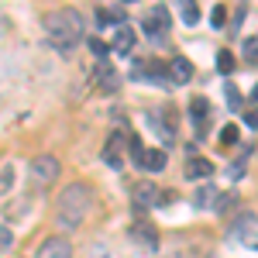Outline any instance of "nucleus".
I'll return each mask as SVG.
<instances>
[{
    "mask_svg": "<svg viewBox=\"0 0 258 258\" xmlns=\"http://www.w3.org/2000/svg\"><path fill=\"white\" fill-rule=\"evenodd\" d=\"M179 14H182V24H197L200 21V7L193 0H186V4H179Z\"/></svg>",
    "mask_w": 258,
    "mask_h": 258,
    "instance_id": "412c9836",
    "label": "nucleus"
},
{
    "mask_svg": "<svg viewBox=\"0 0 258 258\" xmlns=\"http://www.w3.org/2000/svg\"><path fill=\"white\" fill-rule=\"evenodd\" d=\"M165 162H169V155H165L162 148H152V152H145L141 169H145V172H162V169H165Z\"/></svg>",
    "mask_w": 258,
    "mask_h": 258,
    "instance_id": "dca6fc26",
    "label": "nucleus"
},
{
    "mask_svg": "<svg viewBox=\"0 0 258 258\" xmlns=\"http://www.w3.org/2000/svg\"><path fill=\"white\" fill-rule=\"evenodd\" d=\"M45 38L52 41L59 52H73L83 38H86V28H83V14L73 7H62L45 14Z\"/></svg>",
    "mask_w": 258,
    "mask_h": 258,
    "instance_id": "f257e3e1",
    "label": "nucleus"
},
{
    "mask_svg": "<svg viewBox=\"0 0 258 258\" xmlns=\"http://www.w3.org/2000/svg\"><path fill=\"white\" fill-rule=\"evenodd\" d=\"M90 48H93V55H97V62H107V55H110V45L100 38H90Z\"/></svg>",
    "mask_w": 258,
    "mask_h": 258,
    "instance_id": "4be33fe9",
    "label": "nucleus"
},
{
    "mask_svg": "<svg viewBox=\"0 0 258 258\" xmlns=\"http://www.w3.org/2000/svg\"><path fill=\"white\" fill-rule=\"evenodd\" d=\"M127 152H131L135 165L141 169V162H145V145H141V138H138V135H127Z\"/></svg>",
    "mask_w": 258,
    "mask_h": 258,
    "instance_id": "6ab92c4d",
    "label": "nucleus"
},
{
    "mask_svg": "<svg viewBox=\"0 0 258 258\" xmlns=\"http://www.w3.org/2000/svg\"><path fill=\"white\" fill-rule=\"evenodd\" d=\"M227 103H231V110H238V107H241V93L234 90V86H227Z\"/></svg>",
    "mask_w": 258,
    "mask_h": 258,
    "instance_id": "393cba45",
    "label": "nucleus"
},
{
    "mask_svg": "<svg viewBox=\"0 0 258 258\" xmlns=\"http://www.w3.org/2000/svg\"><path fill=\"white\" fill-rule=\"evenodd\" d=\"M97 83H100V90H107V93H114L120 86V76H117V69L110 66V59L97 62Z\"/></svg>",
    "mask_w": 258,
    "mask_h": 258,
    "instance_id": "9d476101",
    "label": "nucleus"
},
{
    "mask_svg": "<svg viewBox=\"0 0 258 258\" xmlns=\"http://www.w3.org/2000/svg\"><path fill=\"white\" fill-rule=\"evenodd\" d=\"M11 231H7V227H4V224H0V251H7V248H11Z\"/></svg>",
    "mask_w": 258,
    "mask_h": 258,
    "instance_id": "a878e982",
    "label": "nucleus"
},
{
    "mask_svg": "<svg viewBox=\"0 0 258 258\" xmlns=\"http://www.w3.org/2000/svg\"><path fill=\"white\" fill-rule=\"evenodd\" d=\"M97 21L100 24H127V11L124 7H103V11H97Z\"/></svg>",
    "mask_w": 258,
    "mask_h": 258,
    "instance_id": "a211bd4d",
    "label": "nucleus"
},
{
    "mask_svg": "<svg viewBox=\"0 0 258 258\" xmlns=\"http://www.w3.org/2000/svg\"><path fill=\"white\" fill-rule=\"evenodd\" d=\"M217 69L224 73V76L234 73V52H231V48H220V52H217Z\"/></svg>",
    "mask_w": 258,
    "mask_h": 258,
    "instance_id": "aec40b11",
    "label": "nucleus"
},
{
    "mask_svg": "<svg viewBox=\"0 0 258 258\" xmlns=\"http://www.w3.org/2000/svg\"><path fill=\"white\" fill-rule=\"evenodd\" d=\"M231 234H234V238H238V244H244L248 251H258V231H255V220H251V217L244 220V224H238Z\"/></svg>",
    "mask_w": 258,
    "mask_h": 258,
    "instance_id": "9b49d317",
    "label": "nucleus"
},
{
    "mask_svg": "<svg viewBox=\"0 0 258 258\" xmlns=\"http://www.w3.org/2000/svg\"><path fill=\"white\" fill-rule=\"evenodd\" d=\"M131 238L141 241V244H145V248H152V251H155V244H159L155 227H148V224H135V227H131Z\"/></svg>",
    "mask_w": 258,
    "mask_h": 258,
    "instance_id": "4468645a",
    "label": "nucleus"
},
{
    "mask_svg": "<svg viewBox=\"0 0 258 258\" xmlns=\"http://www.w3.org/2000/svg\"><path fill=\"white\" fill-rule=\"evenodd\" d=\"M217 189H214V186H200L197 193H193V207H197V210H207V207H217Z\"/></svg>",
    "mask_w": 258,
    "mask_h": 258,
    "instance_id": "f3484780",
    "label": "nucleus"
},
{
    "mask_svg": "<svg viewBox=\"0 0 258 258\" xmlns=\"http://www.w3.org/2000/svg\"><path fill=\"white\" fill-rule=\"evenodd\" d=\"M124 148H127V138L114 131V135L107 138V145H103V152H100L103 165H107V169H124Z\"/></svg>",
    "mask_w": 258,
    "mask_h": 258,
    "instance_id": "39448f33",
    "label": "nucleus"
},
{
    "mask_svg": "<svg viewBox=\"0 0 258 258\" xmlns=\"http://www.w3.org/2000/svg\"><path fill=\"white\" fill-rule=\"evenodd\" d=\"M131 193H135V207H138V210H148V207L159 203V189H155V182H138Z\"/></svg>",
    "mask_w": 258,
    "mask_h": 258,
    "instance_id": "1a4fd4ad",
    "label": "nucleus"
},
{
    "mask_svg": "<svg viewBox=\"0 0 258 258\" xmlns=\"http://www.w3.org/2000/svg\"><path fill=\"white\" fill-rule=\"evenodd\" d=\"M145 31H148L152 41H165V31H169V11H165L162 4L145 14Z\"/></svg>",
    "mask_w": 258,
    "mask_h": 258,
    "instance_id": "423d86ee",
    "label": "nucleus"
},
{
    "mask_svg": "<svg viewBox=\"0 0 258 258\" xmlns=\"http://www.w3.org/2000/svg\"><path fill=\"white\" fill-rule=\"evenodd\" d=\"M90 207H93V189L86 182H69L59 193V203H55V224L62 231H76L86 220Z\"/></svg>",
    "mask_w": 258,
    "mask_h": 258,
    "instance_id": "f03ea898",
    "label": "nucleus"
},
{
    "mask_svg": "<svg viewBox=\"0 0 258 258\" xmlns=\"http://www.w3.org/2000/svg\"><path fill=\"white\" fill-rule=\"evenodd\" d=\"M31 176H35V182H55L59 179V159L55 155H38V159L31 162Z\"/></svg>",
    "mask_w": 258,
    "mask_h": 258,
    "instance_id": "0eeeda50",
    "label": "nucleus"
},
{
    "mask_svg": "<svg viewBox=\"0 0 258 258\" xmlns=\"http://www.w3.org/2000/svg\"><path fill=\"white\" fill-rule=\"evenodd\" d=\"M110 48H114V52H120V55H127V52L135 48V31H131V24H120L117 31H114Z\"/></svg>",
    "mask_w": 258,
    "mask_h": 258,
    "instance_id": "ddd939ff",
    "label": "nucleus"
},
{
    "mask_svg": "<svg viewBox=\"0 0 258 258\" xmlns=\"http://www.w3.org/2000/svg\"><path fill=\"white\" fill-rule=\"evenodd\" d=\"M35 258H73V241L62 234H52L35 248Z\"/></svg>",
    "mask_w": 258,
    "mask_h": 258,
    "instance_id": "20e7f679",
    "label": "nucleus"
},
{
    "mask_svg": "<svg viewBox=\"0 0 258 258\" xmlns=\"http://www.w3.org/2000/svg\"><path fill=\"white\" fill-rule=\"evenodd\" d=\"M244 62H248V66H258V38L244 41Z\"/></svg>",
    "mask_w": 258,
    "mask_h": 258,
    "instance_id": "5701e85b",
    "label": "nucleus"
},
{
    "mask_svg": "<svg viewBox=\"0 0 258 258\" xmlns=\"http://www.w3.org/2000/svg\"><path fill=\"white\" fill-rule=\"evenodd\" d=\"M169 80H172V86L189 83L193 80V62L189 59H172V66H169Z\"/></svg>",
    "mask_w": 258,
    "mask_h": 258,
    "instance_id": "f8f14e48",
    "label": "nucleus"
},
{
    "mask_svg": "<svg viewBox=\"0 0 258 258\" xmlns=\"http://www.w3.org/2000/svg\"><path fill=\"white\" fill-rule=\"evenodd\" d=\"M207 117H210V100L207 97H193V103H189V120H193L197 138L207 135Z\"/></svg>",
    "mask_w": 258,
    "mask_h": 258,
    "instance_id": "6e6552de",
    "label": "nucleus"
},
{
    "mask_svg": "<svg viewBox=\"0 0 258 258\" xmlns=\"http://www.w3.org/2000/svg\"><path fill=\"white\" fill-rule=\"evenodd\" d=\"M238 141V124H224L220 127V145H234Z\"/></svg>",
    "mask_w": 258,
    "mask_h": 258,
    "instance_id": "b1692460",
    "label": "nucleus"
},
{
    "mask_svg": "<svg viewBox=\"0 0 258 258\" xmlns=\"http://www.w3.org/2000/svg\"><path fill=\"white\" fill-rule=\"evenodd\" d=\"M145 124L155 131V138L169 148V145H176V114L172 110H148L145 114Z\"/></svg>",
    "mask_w": 258,
    "mask_h": 258,
    "instance_id": "7ed1b4c3",
    "label": "nucleus"
},
{
    "mask_svg": "<svg viewBox=\"0 0 258 258\" xmlns=\"http://www.w3.org/2000/svg\"><path fill=\"white\" fill-rule=\"evenodd\" d=\"M227 176H231V179H241V176H244V162H234V165L227 169Z\"/></svg>",
    "mask_w": 258,
    "mask_h": 258,
    "instance_id": "bb28decb",
    "label": "nucleus"
},
{
    "mask_svg": "<svg viewBox=\"0 0 258 258\" xmlns=\"http://www.w3.org/2000/svg\"><path fill=\"white\" fill-rule=\"evenodd\" d=\"M244 124H248V127H258V107H251V110L244 114Z\"/></svg>",
    "mask_w": 258,
    "mask_h": 258,
    "instance_id": "c85d7f7f",
    "label": "nucleus"
},
{
    "mask_svg": "<svg viewBox=\"0 0 258 258\" xmlns=\"http://www.w3.org/2000/svg\"><path fill=\"white\" fill-rule=\"evenodd\" d=\"M210 172H214V165H210V159H189V165H186V179H210Z\"/></svg>",
    "mask_w": 258,
    "mask_h": 258,
    "instance_id": "2eb2a0df",
    "label": "nucleus"
},
{
    "mask_svg": "<svg viewBox=\"0 0 258 258\" xmlns=\"http://www.w3.org/2000/svg\"><path fill=\"white\" fill-rule=\"evenodd\" d=\"M210 18H214V24H224V21H227V11H224V7H214V14H210Z\"/></svg>",
    "mask_w": 258,
    "mask_h": 258,
    "instance_id": "cd10ccee",
    "label": "nucleus"
},
{
    "mask_svg": "<svg viewBox=\"0 0 258 258\" xmlns=\"http://www.w3.org/2000/svg\"><path fill=\"white\" fill-rule=\"evenodd\" d=\"M248 97H251V103H258V83L251 86V93H248Z\"/></svg>",
    "mask_w": 258,
    "mask_h": 258,
    "instance_id": "c756f323",
    "label": "nucleus"
}]
</instances>
